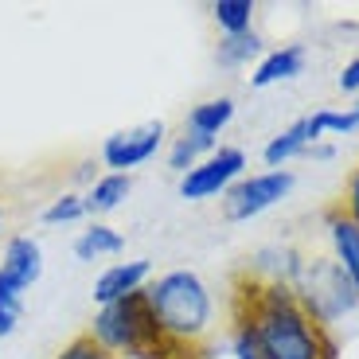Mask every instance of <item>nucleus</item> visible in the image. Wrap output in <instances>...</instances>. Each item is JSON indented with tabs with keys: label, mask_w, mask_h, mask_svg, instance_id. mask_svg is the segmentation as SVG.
I'll return each instance as SVG.
<instances>
[{
	"label": "nucleus",
	"mask_w": 359,
	"mask_h": 359,
	"mask_svg": "<svg viewBox=\"0 0 359 359\" xmlns=\"http://www.w3.org/2000/svg\"><path fill=\"white\" fill-rule=\"evenodd\" d=\"M234 320L254 328L266 359H336L340 355L328 328H320L305 313L293 285H285V281L254 278L250 285H243L238 297H234Z\"/></svg>",
	"instance_id": "nucleus-1"
},
{
	"label": "nucleus",
	"mask_w": 359,
	"mask_h": 359,
	"mask_svg": "<svg viewBox=\"0 0 359 359\" xmlns=\"http://www.w3.org/2000/svg\"><path fill=\"white\" fill-rule=\"evenodd\" d=\"M144 297L153 305V316L161 324V336L172 344H196L211 328V289L191 269H168L156 281L144 285Z\"/></svg>",
	"instance_id": "nucleus-2"
},
{
	"label": "nucleus",
	"mask_w": 359,
	"mask_h": 359,
	"mask_svg": "<svg viewBox=\"0 0 359 359\" xmlns=\"http://www.w3.org/2000/svg\"><path fill=\"white\" fill-rule=\"evenodd\" d=\"M86 336L94 344H102V348H106L109 355H117V359L121 355L144 359V355H153V351L164 344L161 324H156L153 305H149L144 289L121 297V301H114V305H102L98 313H94V320H90Z\"/></svg>",
	"instance_id": "nucleus-3"
},
{
	"label": "nucleus",
	"mask_w": 359,
	"mask_h": 359,
	"mask_svg": "<svg viewBox=\"0 0 359 359\" xmlns=\"http://www.w3.org/2000/svg\"><path fill=\"white\" fill-rule=\"evenodd\" d=\"M293 293L305 305V313L313 316L320 328H328L332 320L348 316L359 305L355 285L348 281L336 258H316V262H301V273L293 278Z\"/></svg>",
	"instance_id": "nucleus-4"
},
{
	"label": "nucleus",
	"mask_w": 359,
	"mask_h": 359,
	"mask_svg": "<svg viewBox=\"0 0 359 359\" xmlns=\"http://www.w3.org/2000/svg\"><path fill=\"white\" fill-rule=\"evenodd\" d=\"M289 191H293V172L289 168H269V172H258V176H246L223 196V215L231 223H246V219L269 211Z\"/></svg>",
	"instance_id": "nucleus-5"
},
{
	"label": "nucleus",
	"mask_w": 359,
	"mask_h": 359,
	"mask_svg": "<svg viewBox=\"0 0 359 359\" xmlns=\"http://www.w3.org/2000/svg\"><path fill=\"white\" fill-rule=\"evenodd\" d=\"M243 168H246V153L223 144V149H215L211 156H203L191 172L180 176V196L196 199V203L199 199H211V196H226V191L243 180Z\"/></svg>",
	"instance_id": "nucleus-6"
},
{
	"label": "nucleus",
	"mask_w": 359,
	"mask_h": 359,
	"mask_svg": "<svg viewBox=\"0 0 359 359\" xmlns=\"http://www.w3.org/2000/svg\"><path fill=\"white\" fill-rule=\"evenodd\" d=\"M164 137H168L164 121H144L137 129H121V133L106 137V144H102V164L109 172H126L129 176V168H141L144 161H153L161 153Z\"/></svg>",
	"instance_id": "nucleus-7"
},
{
	"label": "nucleus",
	"mask_w": 359,
	"mask_h": 359,
	"mask_svg": "<svg viewBox=\"0 0 359 359\" xmlns=\"http://www.w3.org/2000/svg\"><path fill=\"white\" fill-rule=\"evenodd\" d=\"M39 273H43V250H39L36 238H32V234L8 238V246L0 254V278L12 281L20 293H27V289L39 281Z\"/></svg>",
	"instance_id": "nucleus-8"
},
{
	"label": "nucleus",
	"mask_w": 359,
	"mask_h": 359,
	"mask_svg": "<svg viewBox=\"0 0 359 359\" xmlns=\"http://www.w3.org/2000/svg\"><path fill=\"white\" fill-rule=\"evenodd\" d=\"M149 273H153L149 258L114 262L109 269H102L98 281H94V301H98V309H102V305H114V301L137 293V289H144V285H149Z\"/></svg>",
	"instance_id": "nucleus-9"
},
{
	"label": "nucleus",
	"mask_w": 359,
	"mask_h": 359,
	"mask_svg": "<svg viewBox=\"0 0 359 359\" xmlns=\"http://www.w3.org/2000/svg\"><path fill=\"white\" fill-rule=\"evenodd\" d=\"M301 71H305V47L285 43V47H278V51L262 55V63L254 67V74H250V86L262 90V86H273V82H289Z\"/></svg>",
	"instance_id": "nucleus-10"
},
{
	"label": "nucleus",
	"mask_w": 359,
	"mask_h": 359,
	"mask_svg": "<svg viewBox=\"0 0 359 359\" xmlns=\"http://www.w3.org/2000/svg\"><path fill=\"white\" fill-rule=\"evenodd\" d=\"M328 238H332V250H336V266L348 273V281L359 293V226L344 211H332L328 215Z\"/></svg>",
	"instance_id": "nucleus-11"
},
{
	"label": "nucleus",
	"mask_w": 359,
	"mask_h": 359,
	"mask_svg": "<svg viewBox=\"0 0 359 359\" xmlns=\"http://www.w3.org/2000/svg\"><path fill=\"white\" fill-rule=\"evenodd\" d=\"M316 141H320V137H316L313 121H309V117H301V121H293L289 129H281V133L266 144V153H262V156H266L269 168H285L293 156H305L309 144H316Z\"/></svg>",
	"instance_id": "nucleus-12"
},
{
	"label": "nucleus",
	"mask_w": 359,
	"mask_h": 359,
	"mask_svg": "<svg viewBox=\"0 0 359 359\" xmlns=\"http://www.w3.org/2000/svg\"><path fill=\"white\" fill-rule=\"evenodd\" d=\"M129 191H133V180H129L126 172H102V176L82 191L86 215H109V211H117V207L129 199Z\"/></svg>",
	"instance_id": "nucleus-13"
},
{
	"label": "nucleus",
	"mask_w": 359,
	"mask_h": 359,
	"mask_svg": "<svg viewBox=\"0 0 359 359\" xmlns=\"http://www.w3.org/2000/svg\"><path fill=\"white\" fill-rule=\"evenodd\" d=\"M126 250V238H121V231L109 223H102V219H94V223L86 226V231L74 238V258L79 262H98V258H114V254Z\"/></svg>",
	"instance_id": "nucleus-14"
},
{
	"label": "nucleus",
	"mask_w": 359,
	"mask_h": 359,
	"mask_svg": "<svg viewBox=\"0 0 359 359\" xmlns=\"http://www.w3.org/2000/svg\"><path fill=\"white\" fill-rule=\"evenodd\" d=\"M234 117V102L231 98H207L199 106L188 109V133H203V137H219V129L231 126Z\"/></svg>",
	"instance_id": "nucleus-15"
},
{
	"label": "nucleus",
	"mask_w": 359,
	"mask_h": 359,
	"mask_svg": "<svg viewBox=\"0 0 359 359\" xmlns=\"http://www.w3.org/2000/svg\"><path fill=\"white\" fill-rule=\"evenodd\" d=\"M215 149H219V144H215V137L188 133V129H184V137H176V141L168 144V168L184 176V172H191L199 161H203V156H211V153H215Z\"/></svg>",
	"instance_id": "nucleus-16"
},
{
	"label": "nucleus",
	"mask_w": 359,
	"mask_h": 359,
	"mask_svg": "<svg viewBox=\"0 0 359 359\" xmlns=\"http://www.w3.org/2000/svg\"><path fill=\"white\" fill-rule=\"evenodd\" d=\"M211 16L223 27V36H246L254 20V4L250 0H215L211 4Z\"/></svg>",
	"instance_id": "nucleus-17"
},
{
	"label": "nucleus",
	"mask_w": 359,
	"mask_h": 359,
	"mask_svg": "<svg viewBox=\"0 0 359 359\" xmlns=\"http://www.w3.org/2000/svg\"><path fill=\"white\" fill-rule=\"evenodd\" d=\"M258 55H262V39L254 32H246V36H223V43H219V63L223 67H246Z\"/></svg>",
	"instance_id": "nucleus-18"
},
{
	"label": "nucleus",
	"mask_w": 359,
	"mask_h": 359,
	"mask_svg": "<svg viewBox=\"0 0 359 359\" xmlns=\"http://www.w3.org/2000/svg\"><path fill=\"white\" fill-rule=\"evenodd\" d=\"M313 129H316V137H324V133H355L359 129V102L351 109H316L313 117Z\"/></svg>",
	"instance_id": "nucleus-19"
},
{
	"label": "nucleus",
	"mask_w": 359,
	"mask_h": 359,
	"mask_svg": "<svg viewBox=\"0 0 359 359\" xmlns=\"http://www.w3.org/2000/svg\"><path fill=\"white\" fill-rule=\"evenodd\" d=\"M74 219H86V199H82V191H63L59 199H51L43 207L47 226H63V223H74Z\"/></svg>",
	"instance_id": "nucleus-20"
},
{
	"label": "nucleus",
	"mask_w": 359,
	"mask_h": 359,
	"mask_svg": "<svg viewBox=\"0 0 359 359\" xmlns=\"http://www.w3.org/2000/svg\"><path fill=\"white\" fill-rule=\"evenodd\" d=\"M20 316H24V293H20L12 281L0 278V340L16 332Z\"/></svg>",
	"instance_id": "nucleus-21"
},
{
	"label": "nucleus",
	"mask_w": 359,
	"mask_h": 359,
	"mask_svg": "<svg viewBox=\"0 0 359 359\" xmlns=\"http://www.w3.org/2000/svg\"><path fill=\"white\" fill-rule=\"evenodd\" d=\"M234 324H238V328H234V336H231L234 359H266V355H262V344H258V336H254L250 324H243V320H234Z\"/></svg>",
	"instance_id": "nucleus-22"
},
{
	"label": "nucleus",
	"mask_w": 359,
	"mask_h": 359,
	"mask_svg": "<svg viewBox=\"0 0 359 359\" xmlns=\"http://www.w3.org/2000/svg\"><path fill=\"white\" fill-rule=\"evenodd\" d=\"M55 359H117V355H109V351L102 348V344H94L86 332H82V336H74V340L67 344V348L59 351Z\"/></svg>",
	"instance_id": "nucleus-23"
},
{
	"label": "nucleus",
	"mask_w": 359,
	"mask_h": 359,
	"mask_svg": "<svg viewBox=\"0 0 359 359\" xmlns=\"http://www.w3.org/2000/svg\"><path fill=\"white\" fill-rule=\"evenodd\" d=\"M344 215H348L351 223L359 226V168L351 172V180H348V191H344Z\"/></svg>",
	"instance_id": "nucleus-24"
},
{
	"label": "nucleus",
	"mask_w": 359,
	"mask_h": 359,
	"mask_svg": "<svg viewBox=\"0 0 359 359\" xmlns=\"http://www.w3.org/2000/svg\"><path fill=\"white\" fill-rule=\"evenodd\" d=\"M340 90L344 94H355L359 90V59H351V63L340 71Z\"/></svg>",
	"instance_id": "nucleus-25"
},
{
	"label": "nucleus",
	"mask_w": 359,
	"mask_h": 359,
	"mask_svg": "<svg viewBox=\"0 0 359 359\" xmlns=\"http://www.w3.org/2000/svg\"><path fill=\"white\" fill-rule=\"evenodd\" d=\"M305 156H313V161H332L336 149H332V144H309V153H305Z\"/></svg>",
	"instance_id": "nucleus-26"
},
{
	"label": "nucleus",
	"mask_w": 359,
	"mask_h": 359,
	"mask_svg": "<svg viewBox=\"0 0 359 359\" xmlns=\"http://www.w3.org/2000/svg\"><path fill=\"white\" fill-rule=\"evenodd\" d=\"M79 180H86V184H94V180H98V172H94V164H82Z\"/></svg>",
	"instance_id": "nucleus-27"
},
{
	"label": "nucleus",
	"mask_w": 359,
	"mask_h": 359,
	"mask_svg": "<svg viewBox=\"0 0 359 359\" xmlns=\"http://www.w3.org/2000/svg\"><path fill=\"white\" fill-rule=\"evenodd\" d=\"M0 226H4V207H0Z\"/></svg>",
	"instance_id": "nucleus-28"
}]
</instances>
